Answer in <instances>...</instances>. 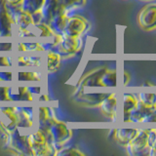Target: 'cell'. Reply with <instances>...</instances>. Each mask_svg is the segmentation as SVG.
<instances>
[{"label":"cell","instance_id":"18","mask_svg":"<svg viewBox=\"0 0 156 156\" xmlns=\"http://www.w3.org/2000/svg\"><path fill=\"white\" fill-rule=\"evenodd\" d=\"M138 97L132 93H124L121 98V109H122V120L127 122V118L131 110H133L138 105Z\"/></svg>","mask_w":156,"mask_h":156},{"label":"cell","instance_id":"13","mask_svg":"<svg viewBox=\"0 0 156 156\" xmlns=\"http://www.w3.org/2000/svg\"><path fill=\"white\" fill-rule=\"evenodd\" d=\"M11 15L14 22V32L17 34H20L33 24L31 15L23 11L22 9L17 10Z\"/></svg>","mask_w":156,"mask_h":156},{"label":"cell","instance_id":"7","mask_svg":"<svg viewBox=\"0 0 156 156\" xmlns=\"http://www.w3.org/2000/svg\"><path fill=\"white\" fill-rule=\"evenodd\" d=\"M138 23L146 31L156 29V3H149L140 10L138 15Z\"/></svg>","mask_w":156,"mask_h":156},{"label":"cell","instance_id":"29","mask_svg":"<svg viewBox=\"0 0 156 156\" xmlns=\"http://www.w3.org/2000/svg\"><path fill=\"white\" fill-rule=\"evenodd\" d=\"M15 63L19 67H26V66H30V58L26 57V56H17L16 60H15Z\"/></svg>","mask_w":156,"mask_h":156},{"label":"cell","instance_id":"32","mask_svg":"<svg viewBox=\"0 0 156 156\" xmlns=\"http://www.w3.org/2000/svg\"><path fill=\"white\" fill-rule=\"evenodd\" d=\"M14 61L12 58L7 57V56H0V67L3 66H12Z\"/></svg>","mask_w":156,"mask_h":156},{"label":"cell","instance_id":"20","mask_svg":"<svg viewBox=\"0 0 156 156\" xmlns=\"http://www.w3.org/2000/svg\"><path fill=\"white\" fill-rule=\"evenodd\" d=\"M118 83L117 71L115 69H109L105 67L101 77V84L102 88H115Z\"/></svg>","mask_w":156,"mask_h":156},{"label":"cell","instance_id":"16","mask_svg":"<svg viewBox=\"0 0 156 156\" xmlns=\"http://www.w3.org/2000/svg\"><path fill=\"white\" fill-rule=\"evenodd\" d=\"M8 98L9 101H32L34 100L27 86L8 87Z\"/></svg>","mask_w":156,"mask_h":156},{"label":"cell","instance_id":"1","mask_svg":"<svg viewBox=\"0 0 156 156\" xmlns=\"http://www.w3.org/2000/svg\"><path fill=\"white\" fill-rule=\"evenodd\" d=\"M38 129L43 132L49 144L56 150L66 145L72 136V131L68 129L66 123L60 121L55 115H53L45 124L39 125Z\"/></svg>","mask_w":156,"mask_h":156},{"label":"cell","instance_id":"8","mask_svg":"<svg viewBox=\"0 0 156 156\" xmlns=\"http://www.w3.org/2000/svg\"><path fill=\"white\" fill-rule=\"evenodd\" d=\"M18 127L16 107H0V131L1 133H11Z\"/></svg>","mask_w":156,"mask_h":156},{"label":"cell","instance_id":"28","mask_svg":"<svg viewBox=\"0 0 156 156\" xmlns=\"http://www.w3.org/2000/svg\"><path fill=\"white\" fill-rule=\"evenodd\" d=\"M22 2H23V0H5L4 5L10 12V14H12L15 11H17V10L21 9Z\"/></svg>","mask_w":156,"mask_h":156},{"label":"cell","instance_id":"34","mask_svg":"<svg viewBox=\"0 0 156 156\" xmlns=\"http://www.w3.org/2000/svg\"><path fill=\"white\" fill-rule=\"evenodd\" d=\"M27 89L28 91L31 93L32 95H35V94H40V92H41V88L40 86H27Z\"/></svg>","mask_w":156,"mask_h":156},{"label":"cell","instance_id":"30","mask_svg":"<svg viewBox=\"0 0 156 156\" xmlns=\"http://www.w3.org/2000/svg\"><path fill=\"white\" fill-rule=\"evenodd\" d=\"M152 122H156V106L149 107L143 123H152Z\"/></svg>","mask_w":156,"mask_h":156},{"label":"cell","instance_id":"26","mask_svg":"<svg viewBox=\"0 0 156 156\" xmlns=\"http://www.w3.org/2000/svg\"><path fill=\"white\" fill-rule=\"evenodd\" d=\"M56 155L60 156H76V155H84V153L81 152L79 148L74 147V146H65L61 147L57 150Z\"/></svg>","mask_w":156,"mask_h":156},{"label":"cell","instance_id":"31","mask_svg":"<svg viewBox=\"0 0 156 156\" xmlns=\"http://www.w3.org/2000/svg\"><path fill=\"white\" fill-rule=\"evenodd\" d=\"M13 73L9 71H0V82L13 81Z\"/></svg>","mask_w":156,"mask_h":156},{"label":"cell","instance_id":"2","mask_svg":"<svg viewBox=\"0 0 156 156\" xmlns=\"http://www.w3.org/2000/svg\"><path fill=\"white\" fill-rule=\"evenodd\" d=\"M155 139L156 129H138L136 136L125 145L127 153L131 156L149 155Z\"/></svg>","mask_w":156,"mask_h":156},{"label":"cell","instance_id":"19","mask_svg":"<svg viewBox=\"0 0 156 156\" xmlns=\"http://www.w3.org/2000/svg\"><path fill=\"white\" fill-rule=\"evenodd\" d=\"M66 21H67V17L65 15L63 11L58 12L51 20V22L49 23V27H50L52 32L54 34H62L63 31V28L66 27Z\"/></svg>","mask_w":156,"mask_h":156},{"label":"cell","instance_id":"11","mask_svg":"<svg viewBox=\"0 0 156 156\" xmlns=\"http://www.w3.org/2000/svg\"><path fill=\"white\" fill-rule=\"evenodd\" d=\"M110 94V92H96V93H85L82 91L74 95V100L88 106H99L101 102Z\"/></svg>","mask_w":156,"mask_h":156},{"label":"cell","instance_id":"37","mask_svg":"<svg viewBox=\"0 0 156 156\" xmlns=\"http://www.w3.org/2000/svg\"><path fill=\"white\" fill-rule=\"evenodd\" d=\"M4 2H5V0H0V6H1V5H3Z\"/></svg>","mask_w":156,"mask_h":156},{"label":"cell","instance_id":"17","mask_svg":"<svg viewBox=\"0 0 156 156\" xmlns=\"http://www.w3.org/2000/svg\"><path fill=\"white\" fill-rule=\"evenodd\" d=\"M63 11L58 6L57 0H44V3L41 7L40 13L42 16V23H45L49 24L51 22V20L56 16L58 12Z\"/></svg>","mask_w":156,"mask_h":156},{"label":"cell","instance_id":"9","mask_svg":"<svg viewBox=\"0 0 156 156\" xmlns=\"http://www.w3.org/2000/svg\"><path fill=\"white\" fill-rule=\"evenodd\" d=\"M54 35L49 24L45 23H37L31 24L26 30L20 34L19 37H29V38H51Z\"/></svg>","mask_w":156,"mask_h":156},{"label":"cell","instance_id":"24","mask_svg":"<svg viewBox=\"0 0 156 156\" xmlns=\"http://www.w3.org/2000/svg\"><path fill=\"white\" fill-rule=\"evenodd\" d=\"M18 82H39L41 74L38 71H19L16 74Z\"/></svg>","mask_w":156,"mask_h":156},{"label":"cell","instance_id":"12","mask_svg":"<svg viewBox=\"0 0 156 156\" xmlns=\"http://www.w3.org/2000/svg\"><path fill=\"white\" fill-rule=\"evenodd\" d=\"M14 34V22L12 15L5 7L0 6V37H12Z\"/></svg>","mask_w":156,"mask_h":156},{"label":"cell","instance_id":"3","mask_svg":"<svg viewBox=\"0 0 156 156\" xmlns=\"http://www.w3.org/2000/svg\"><path fill=\"white\" fill-rule=\"evenodd\" d=\"M28 143L30 145L33 156L56 155V149L49 144L45 135L37 128L36 131L28 134Z\"/></svg>","mask_w":156,"mask_h":156},{"label":"cell","instance_id":"21","mask_svg":"<svg viewBox=\"0 0 156 156\" xmlns=\"http://www.w3.org/2000/svg\"><path fill=\"white\" fill-rule=\"evenodd\" d=\"M138 129H117L114 131V139L122 145H126L136 136Z\"/></svg>","mask_w":156,"mask_h":156},{"label":"cell","instance_id":"35","mask_svg":"<svg viewBox=\"0 0 156 156\" xmlns=\"http://www.w3.org/2000/svg\"><path fill=\"white\" fill-rule=\"evenodd\" d=\"M129 81H130V75H129V73L127 72V71H124L123 72V85L126 86L129 83Z\"/></svg>","mask_w":156,"mask_h":156},{"label":"cell","instance_id":"5","mask_svg":"<svg viewBox=\"0 0 156 156\" xmlns=\"http://www.w3.org/2000/svg\"><path fill=\"white\" fill-rule=\"evenodd\" d=\"M82 48V38L60 34V41L54 52L61 57H69L75 55Z\"/></svg>","mask_w":156,"mask_h":156},{"label":"cell","instance_id":"23","mask_svg":"<svg viewBox=\"0 0 156 156\" xmlns=\"http://www.w3.org/2000/svg\"><path fill=\"white\" fill-rule=\"evenodd\" d=\"M62 57L54 51L47 52V70L48 72H55L61 66Z\"/></svg>","mask_w":156,"mask_h":156},{"label":"cell","instance_id":"38","mask_svg":"<svg viewBox=\"0 0 156 156\" xmlns=\"http://www.w3.org/2000/svg\"><path fill=\"white\" fill-rule=\"evenodd\" d=\"M143 1H147V0H143Z\"/></svg>","mask_w":156,"mask_h":156},{"label":"cell","instance_id":"22","mask_svg":"<svg viewBox=\"0 0 156 156\" xmlns=\"http://www.w3.org/2000/svg\"><path fill=\"white\" fill-rule=\"evenodd\" d=\"M44 3V0H23L21 9L28 14H34L40 11Z\"/></svg>","mask_w":156,"mask_h":156},{"label":"cell","instance_id":"14","mask_svg":"<svg viewBox=\"0 0 156 156\" xmlns=\"http://www.w3.org/2000/svg\"><path fill=\"white\" fill-rule=\"evenodd\" d=\"M147 86H143L138 93V100L145 107L156 106V86L147 83Z\"/></svg>","mask_w":156,"mask_h":156},{"label":"cell","instance_id":"27","mask_svg":"<svg viewBox=\"0 0 156 156\" xmlns=\"http://www.w3.org/2000/svg\"><path fill=\"white\" fill-rule=\"evenodd\" d=\"M58 6L62 9H66L73 6H83L86 4V0H57Z\"/></svg>","mask_w":156,"mask_h":156},{"label":"cell","instance_id":"4","mask_svg":"<svg viewBox=\"0 0 156 156\" xmlns=\"http://www.w3.org/2000/svg\"><path fill=\"white\" fill-rule=\"evenodd\" d=\"M7 147L13 149V152L22 155H32L30 145L28 143V134H23V129L17 127L9 134Z\"/></svg>","mask_w":156,"mask_h":156},{"label":"cell","instance_id":"25","mask_svg":"<svg viewBox=\"0 0 156 156\" xmlns=\"http://www.w3.org/2000/svg\"><path fill=\"white\" fill-rule=\"evenodd\" d=\"M53 115V110L51 108H49L47 106H40L37 113V120L39 125L45 124Z\"/></svg>","mask_w":156,"mask_h":156},{"label":"cell","instance_id":"6","mask_svg":"<svg viewBox=\"0 0 156 156\" xmlns=\"http://www.w3.org/2000/svg\"><path fill=\"white\" fill-rule=\"evenodd\" d=\"M90 27V23L85 18H83L80 15L72 16L67 18L66 27L63 28L62 34L66 35L74 36V37H81Z\"/></svg>","mask_w":156,"mask_h":156},{"label":"cell","instance_id":"36","mask_svg":"<svg viewBox=\"0 0 156 156\" xmlns=\"http://www.w3.org/2000/svg\"><path fill=\"white\" fill-rule=\"evenodd\" d=\"M49 101V98H48V96L46 94L45 95H41L40 98H39V101Z\"/></svg>","mask_w":156,"mask_h":156},{"label":"cell","instance_id":"15","mask_svg":"<svg viewBox=\"0 0 156 156\" xmlns=\"http://www.w3.org/2000/svg\"><path fill=\"white\" fill-rule=\"evenodd\" d=\"M18 127L23 130L31 129L34 123V112L31 107H16Z\"/></svg>","mask_w":156,"mask_h":156},{"label":"cell","instance_id":"33","mask_svg":"<svg viewBox=\"0 0 156 156\" xmlns=\"http://www.w3.org/2000/svg\"><path fill=\"white\" fill-rule=\"evenodd\" d=\"M0 101H9L8 86H0Z\"/></svg>","mask_w":156,"mask_h":156},{"label":"cell","instance_id":"10","mask_svg":"<svg viewBox=\"0 0 156 156\" xmlns=\"http://www.w3.org/2000/svg\"><path fill=\"white\" fill-rule=\"evenodd\" d=\"M99 107L104 115L112 120L116 119L117 115H118V97H117V93L111 92L101 102Z\"/></svg>","mask_w":156,"mask_h":156}]
</instances>
